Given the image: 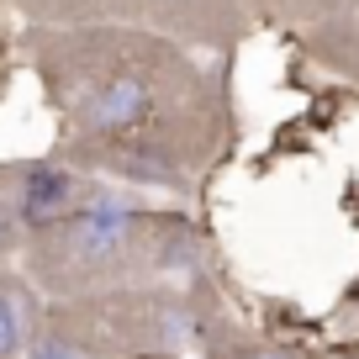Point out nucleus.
I'll return each mask as SVG.
<instances>
[{
    "label": "nucleus",
    "instance_id": "nucleus-1",
    "mask_svg": "<svg viewBox=\"0 0 359 359\" xmlns=\"http://www.w3.org/2000/svg\"><path fill=\"white\" fill-rule=\"evenodd\" d=\"M37 69L69 127L116 169L143 180L185 175V137L206 122L212 95L196 64L164 37L79 22L74 32H48L37 43Z\"/></svg>",
    "mask_w": 359,
    "mask_h": 359
},
{
    "label": "nucleus",
    "instance_id": "nucleus-2",
    "mask_svg": "<svg viewBox=\"0 0 359 359\" xmlns=\"http://www.w3.org/2000/svg\"><path fill=\"white\" fill-rule=\"evenodd\" d=\"M43 22H116L191 43H233L243 32V0H11Z\"/></svg>",
    "mask_w": 359,
    "mask_h": 359
},
{
    "label": "nucleus",
    "instance_id": "nucleus-3",
    "mask_svg": "<svg viewBox=\"0 0 359 359\" xmlns=\"http://www.w3.org/2000/svg\"><path fill=\"white\" fill-rule=\"evenodd\" d=\"M16 206H22V222L58 227L64 217H74L79 206H85V180L69 175V169H58V164H37V169H27Z\"/></svg>",
    "mask_w": 359,
    "mask_h": 359
},
{
    "label": "nucleus",
    "instance_id": "nucleus-4",
    "mask_svg": "<svg viewBox=\"0 0 359 359\" xmlns=\"http://www.w3.org/2000/svg\"><path fill=\"white\" fill-rule=\"evenodd\" d=\"M16 338H22V323H16V306L0 296V359L16 348Z\"/></svg>",
    "mask_w": 359,
    "mask_h": 359
},
{
    "label": "nucleus",
    "instance_id": "nucleus-5",
    "mask_svg": "<svg viewBox=\"0 0 359 359\" xmlns=\"http://www.w3.org/2000/svg\"><path fill=\"white\" fill-rule=\"evenodd\" d=\"M6 238H11V217H6V206H0V248H6Z\"/></svg>",
    "mask_w": 359,
    "mask_h": 359
},
{
    "label": "nucleus",
    "instance_id": "nucleus-6",
    "mask_svg": "<svg viewBox=\"0 0 359 359\" xmlns=\"http://www.w3.org/2000/svg\"><path fill=\"white\" fill-rule=\"evenodd\" d=\"M37 359H69V354H58V348H43V354H37Z\"/></svg>",
    "mask_w": 359,
    "mask_h": 359
}]
</instances>
